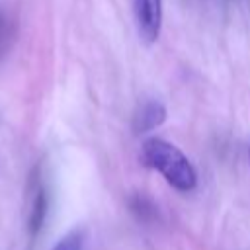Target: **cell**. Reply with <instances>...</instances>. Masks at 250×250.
Masks as SVG:
<instances>
[{"instance_id":"cell-1","label":"cell","mask_w":250,"mask_h":250,"mask_svg":"<svg viewBox=\"0 0 250 250\" xmlns=\"http://www.w3.org/2000/svg\"><path fill=\"white\" fill-rule=\"evenodd\" d=\"M143 160L154 168L178 191H189L197 184V174L188 156L172 143L150 137L143 143Z\"/></svg>"},{"instance_id":"cell-2","label":"cell","mask_w":250,"mask_h":250,"mask_svg":"<svg viewBox=\"0 0 250 250\" xmlns=\"http://www.w3.org/2000/svg\"><path fill=\"white\" fill-rule=\"evenodd\" d=\"M133 12L139 37L146 45H152L162 27V0H133Z\"/></svg>"},{"instance_id":"cell-3","label":"cell","mask_w":250,"mask_h":250,"mask_svg":"<svg viewBox=\"0 0 250 250\" xmlns=\"http://www.w3.org/2000/svg\"><path fill=\"white\" fill-rule=\"evenodd\" d=\"M166 119V109L156 100H146L141 104L133 117V131L135 133H146L154 127H158Z\"/></svg>"},{"instance_id":"cell-4","label":"cell","mask_w":250,"mask_h":250,"mask_svg":"<svg viewBox=\"0 0 250 250\" xmlns=\"http://www.w3.org/2000/svg\"><path fill=\"white\" fill-rule=\"evenodd\" d=\"M45 217H47V193L45 189H39L33 197L31 211H29V232L31 234H37L41 230Z\"/></svg>"},{"instance_id":"cell-5","label":"cell","mask_w":250,"mask_h":250,"mask_svg":"<svg viewBox=\"0 0 250 250\" xmlns=\"http://www.w3.org/2000/svg\"><path fill=\"white\" fill-rule=\"evenodd\" d=\"M53 250H82V234L80 232L66 234L62 240H59V244Z\"/></svg>"},{"instance_id":"cell-6","label":"cell","mask_w":250,"mask_h":250,"mask_svg":"<svg viewBox=\"0 0 250 250\" xmlns=\"http://www.w3.org/2000/svg\"><path fill=\"white\" fill-rule=\"evenodd\" d=\"M6 37H8V20H6L4 14L0 12V45L6 41Z\"/></svg>"},{"instance_id":"cell-7","label":"cell","mask_w":250,"mask_h":250,"mask_svg":"<svg viewBox=\"0 0 250 250\" xmlns=\"http://www.w3.org/2000/svg\"><path fill=\"white\" fill-rule=\"evenodd\" d=\"M248 156H250V146H248Z\"/></svg>"}]
</instances>
